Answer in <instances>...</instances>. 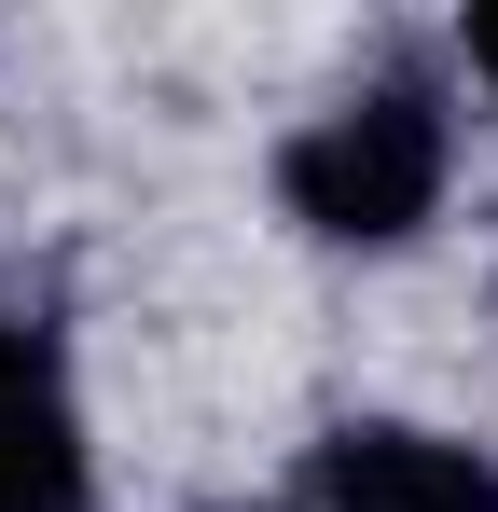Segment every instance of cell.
<instances>
[{
	"mask_svg": "<svg viewBox=\"0 0 498 512\" xmlns=\"http://www.w3.org/2000/svg\"><path fill=\"white\" fill-rule=\"evenodd\" d=\"M291 512H498V457L429 416H332L305 443Z\"/></svg>",
	"mask_w": 498,
	"mask_h": 512,
	"instance_id": "cell-2",
	"label": "cell"
},
{
	"mask_svg": "<svg viewBox=\"0 0 498 512\" xmlns=\"http://www.w3.org/2000/svg\"><path fill=\"white\" fill-rule=\"evenodd\" d=\"M457 84L498 97V0H485V14H457Z\"/></svg>",
	"mask_w": 498,
	"mask_h": 512,
	"instance_id": "cell-4",
	"label": "cell"
},
{
	"mask_svg": "<svg viewBox=\"0 0 498 512\" xmlns=\"http://www.w3.org/2000/svg\"><path fill=\"white\" fill-rule=\"evenodd\" d=\"M457 194V84L429 56H388L360 84H332L277 139V208L319 250H415Z\"/></svg>",
	"mask_w": 498,
	"mask_h": 512,
	"instance_id": "cell-1",
	"label": "cell"
},
{
	"mask_svg": "<svg viewBox=\"0 0 498 512\" xmlns=\"http://www.w3.org/2000/svg\"><path fill=\"white\" fill-rule=\"evenodd\" d=\"M0 512H97V429H83L70 346L0 305Z\"/></svg>",
	"mask_w": 498,
	"mask_h": 512,
	"instance_id": "cell-3",
	"label": "cell"
}]
</instances>
